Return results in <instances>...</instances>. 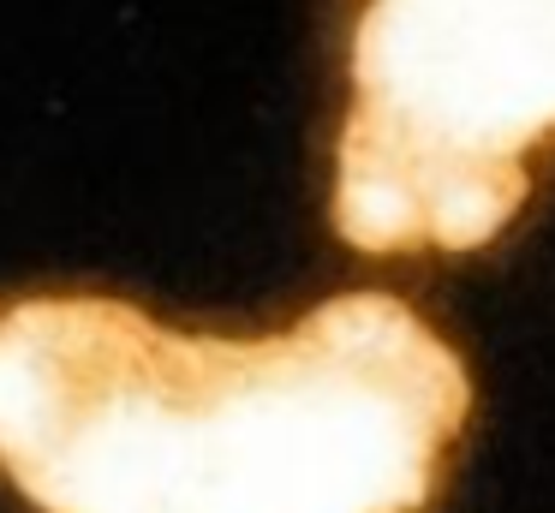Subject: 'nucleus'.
<instances>
[{"label": "nucleus", "mask_w": 555, "mask_h": 513, "mask_svg": "<svg viewBox=\"0 0 555 513\" xmlns=\"http://www.w3.org/2000/svg\"><path fill=\"white\" fill-rule=\"evenodd\" d=\"M466 412L460 352L395 293L275 334L108 293L0 305V472L37 513H424Z\"/></svg>", "instance_id": "obj_1"}, {"label": "nucleus", "mask_w": 555, "mask_h": 513, "mask_svg": "<svg viewBox=\"0 0 555 513\" xmlns=\"http://www.w3.org/2000/svg\"><path fill=\"white\" fill-rule=\"evenodd\" d=\"M555 138V0H364L347 42L335 233L364 257L483 251Z\"/></svg>", "instance_id": "obj_2"}]
</instances>
